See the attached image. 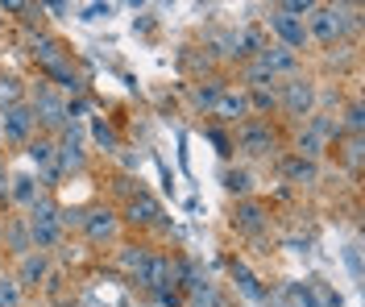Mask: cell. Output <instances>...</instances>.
<instances>
[{"label":"cell","instance_id":"obj_1","mask_svg":"<svg viewBox=\"0 0 365 307\" xmlns=\"http://www.w3.org/2000/svg\"><path fill=\"white\" fill-rule=\"evenodd\" d=\"M307 42H319V46H336L349 29H357V9H336V4H316L312 17H307Z\"/></svg>","mask_w":365,"mask_h":307},{"label":"cell","instance_id":"obj_2","mask_svg":"<svg viewBox=\"0 0 365 307\" xmlns=\"http://www.w3.org/2000/svg\"><path fill=\"white\" fill-rule=\"evenodd\" d=\"M58 212H63V208H58V199H54L50 191H46L42 199H38V204H34V208L25 212L29 245H34L38 254H50V249H54V245L63 241V220H58Z\"/></svg>","mask_w":365,"mask_h":307},{"label":"cell","instance_id":"obj_3","mask_svg":"<svg viewBox=\"0 0 365 307\" xmlns=\"http://www.w3.org/2000/svg\"><path fill=\"white\" fill-rule=\"evenodd\" d=\"M25 104H29V113L38 117V133H58V129H67V100L54 92L46 79H38V83H29L25 88Z\"/></svg>","mask_w":365,"mask_h":307},{"label":"cell","instance_id":"obj_4","mask_svg":"<svg viewBox=\"0 0 365 307\" xmlns=\"http://www.w3.org/2000/svg\"><path fill=\"white\" fill-rule=\"evenodd\" d=\"M344 133H341V120L336 117H328V113H312V117L303 120V129H299V158H312V162H316L319 154H324V150H328V145L332 142H341Z\"/></svg>","mask_w":365,"mask_h":307},{"label":"cell","instance_id":"obj_5","mask_svg":"<svg viewBox=\"0 0 365 307\" xmlns=\"http://www.w3.org/2000/svg\"><path fill=\"white\" fill-rule=\"evenodd\" d=\"M278 108L291 120H307L316 113V79H307V75L282 79V83H278Z\"/></svg>","mask_w":365,"mask_h":307},{"label":"cell","instance_id":"obj_6","mask_svg":"<svg viewBox=\"0 0 365 307\" xmlns=\"http://www.w3.org/2000/svg\"><path fill=\"white\" fill-rule=\"evenodd\" d=\"M38 137V117L29 113V104H9L0 108V142L4 145H29Z\"/></svg>","mask_w":365,"mask_h":307},{"label":"cell","instance_id":"obj_7","mask_svg":"<svg viewBox=\"0 0 365 307\" xmlns=\"http://www.w3.org/2000/svg\"><path fill=\"white\" fill-rule=\"evenodd\" d=\"M54 154H58V170L63 175H79L88 166V142H83V129L67 120V129L54 133Z\"/></svg>","mask_w":365,"mask_h":307},{"label":"cell","instance_id":"obj_8","mask_svg":"<svg viewBox=\"0 0 365 307\" xmlns=\"http://www.w3.org/2000/svg\"><path fill=\"white\" fill-rule=\"evenodd\" d=\"M237 145L250 158H270L274 150H278V129H274L270 120L250 117V120H241V129H237Z\"/></svg>","mask_w":365,"mask_h":307},{"label":"cell","instance_id":"obj_9","mask_svg":"<svg viewBox=\"0 0 365 307\" xmlns=\"http://www.w3.org/2000/svg\"><path fill=\"white\" fill-rule=\"evenodd\" d=\"M38 71H42V79H46V83H50L58 95H71V100H75V95L88 92V75L71 63V54L54 58V63H46V67H38Z\"/></svg>","mask_w":365,"mask_h":307},{"label":"cell","instance_id":"obj_10","mask_svg":"<svg viewBox=\"0 0 365 307\" xmlns=\"http://www.w3.org/2000/svg\"><path fill=\"white\" fill-rule=\"evenodd\" d=\"M25 154H29V162L38 166V183L46 191L58 187V179H63V170H58V154H54V137L50 133H38L34 142L25 145Z\"/></svg>","mask_w":365,"mask_h":307},{"label":"cell","instance_id":"obj_11","mask_svg":"<svg viewBox=\"0 0 365 307\" xmlns=\"http://www.w3.org/2000/svg\"><path fill=\"white\" fill-rule=\"evenodd\" d=\"M266 25H270V33L278 38V46H287V50H303L307 46V25L299 21V17H291V13H282L278 4L270 9V17H266Z\"/></svg>","mask_w":365,"mask_h":307},{"label":"cell","instance_id":"obj_12","mask_svg":"<svg viewBox=\"0 0 365 307\" xmlns=\"http://www.w3.org/2000/svg\"><path fill=\"white\" fill-rule=\"evenodd\" d=\"M79 229H83V236H88L91 245H104V241H116L120 220H116L113 208H88V212L79 216Z\"/></svg>","mask_w":365,"mask_h":307},{"label":"cell","instance_id":"obj_13","mask_svg":"<svg viewBox=\"0 0 365 307\" xmlns=\"http://www.w3.org/2000/svg\"><path fill=\"white\" fill-rule=\"evenodd\" d=\"M125 216H129V224H137V229H154V224H162V216L166 212H162V204L150 195V191H133Z\"/></svg>","mask_w":365,"mask_h":307},{"label":"cell","instance_id":"obj_14","mask_svg":"<svg viewBox=\"0 0 365 307\" xmlns=\"http://www.w3.org/2000/svg\"><path fill=\"white\" fill-rule=\"evenodd\" d=\"M257 63H262L274 79H278V75H287V79L299 75V54L295 50H287V46H278V42H266V46L257 50Z\"/></svg>","mask_w":365,"mask_h":307},{"label":"cell","instance_id":"obj_15","mask_svg":"<svg viewBox=\"0 0 365 307\" xmlns=\"http://www.w3.org/2000/svg\"><path fill=\"white\" fill-rule=\"evenodd\" d=\"M42 195H46V187L38 183V175H29V170H21V175H9V204H21L25 212H29Z\"/></svg>","mask_w":365,"mask_h":307},{"label":"cell","instance_id":"obj_16","mask_svg":"<svg viewBox=\"0 0 365 307\" xmlns=\"http://www.w3.org/2000/svg\"><path fill=\"white\" fill-rule=\"evenodd\" d=\"M232 229L241 236H257L266 229V208H262L257 199H241V204L232 208Z\"/></svg>","mask_w":365,"mask_h":307},{"label":"cell","instance_id":"obj_17","mask_svg":"<svg viewBox=\"0 0 365 307\" xmlns=\"http://www.w3.org/2000/svg\"><path fill=\"white\" fill-rule=\"evenodd\" d=\"M228 270H232V283H237V291H241V295H245L250 303H266V299H270V291L257 283V274H253L245 261L232 258V261H228Z\"/></svg>","mask_w":365,"mask_h":307},{"label":"cell","instance_id":"obj_18","mask_svg":"<svg viewBox=\"0 0 365 307\" xmlns=\"http://www.w3.org/2000/svg\"><path fill=\"white\" fill-rule=\"evenodd\" d=\"M278 175L287 179V183H319V166L312 158H299V154H287L282 162H278Z\"/></svg>","mask_w":365,"mask_h":307},{"label":"cell","instance_id":"obj_19","mask_svg":"<svg viewBox=\"0 0 365 307\" xmlns=\"http://www.w3.org/2000/svg\"><path fill=\"white\" fill-rule=\"evenodd\" d=\"M216 117L220 120H250V95L241 88H225L216 100Z\"/></svg>","mask_w":365,"mask_h":307},{"label":"cell","instance_id":"obj_20","mask_svg":"<svg viewBox=\"0 0 365 307\" xmlns=\"http://www.w3.org/2000/svg\"><path fill=\"white\" fill-rule=\"evenodd\" d=\"M4 249L13 258H25L34 245H29V229H25V216H9L4 220Z\"/></svg>","mask_w":365,"mask_h":307},{"label":"cell","instance_id":"obj_21","mask_svg":"<svg viewBox=\"0 0 365 307\" xmlns=\"http://www.w3.org/2000/svg\"><path fill=\"white\" fill-rule=\"evenodd\" d=\"M29 54H34V63H38V67H46V63L63 58L67 46H63L58 38H50V33H29Z\"/></svg>","mask_w":365,"mask_h":307},{"label":"cell","instance_id":"obj_22","mask_svg":"<svg viewBox=\"0 0 365 307\" xmlns=\"http://www.w3.org/2000/svg\"><path fill=\"white\" fill-rule=\"evenodd\" d=\"M220 183H225V191L241 195V199H250V191H253L250 170H241V166H225V170H220Z\"/></svg>","mask_w":365,"mask_h":307},{"label":"cell","instance_id":"obj_23","mask_svg":"<svg viewBox=\"0 0 365 307\" xmlns=\"http://www.w3.org/2000/svg\"><path fill=\"white\" fill-rule=\"evenodd\" d=\"M225 88H228V83H220V79H204V83H195V92H191L195 108L216 113V100H220V92H225Z\"/></svg>","mask_w":365,"mask_h":307},{"label":"cell","instance_id":"obj_24","mask_svg":"<svg viewBox=\"0 0 365 307\" xmlns=\"http://www.w3.org/2000/svg\"><path fill=\"white\" fill-rule=\"evenodd\" d=\"M150 254H154V249H145V245H125V249H120V266H125L133 279H141L145 266H150Z\"/></svg>","mask_w":365,"mask_h":307},{"label":"cell","instance_id":"obj_25","mask_svg":"<svg viewBox=\"0 0 365 307\" xmlns=\"http://www.w3.org/2000/svg\"><path fill=\"white\" fill-rule=\"evenodd\" d=\"M91 142L100 145L104 154H116L120 150V133H116L108 120H91Z\"/></svg>","mask_w":365,"mask_h":307},{"label":"cell","instance_id":"obj_26","mask_svg":"<svg viewBox=\"0 0 365 307\" xmlns=\"http://www.w3.org/2000/svg\"><path fill=\"white\" fill-rule=\"evenodd\" d=\"M42 279H46V254H25L21 258V279H17V283L34 286V283H42Z\"/></svg>","mask_w":365,"mask_h":307},{"label":"cell","instance_id":"obj_27","mask_svg":"<svg viewBox=\"0 0 365 307\" xmlns=\"http://www.w3.org/2000/svg\"><path fill=\"white\" fill-rule=\"evenodd\" d=\"M25 100V83H21V75H0V108H9V104H21Z\"/></svg>","mask_w":365,"mask_h":307},{"label":"cell","instance_id":"obj_28","mask_svg":"<svg viewBox=\"0 0 365 307\" xmlns=\"http://www.w3.org/2000/svg\"><path fill=\"white\" fill-rule=\"evenodd\" d=\"M245 95H250V113H274L278 108V88H257V92Z\"/></svg>","mask_w":365,"mask_h":307},{"label":"cell","instance_id":"obj_29","mask_svg":"<svg viewBox=\"0 0 365 307\" xmlns=\"http://www.w3.org/2000/svg\"><path fill=\"white\" fill-rule=\"evenodd\" d=\"M349 129V137H361V129H365V108L353 100L349 108H344V120H341V133Z\"/></svg>","mask_w":365,"mask_h":307},{"label":"cell","instance_id":"obj_30","mask_svg":"<svg viewBox=\"0 0 365 307\" xmlns=\"http://www.w3.org/2000/svg\"><path fill=\"white\" fill-rule=\"evenodd\" d=\"M0 307H21V283L17 279H0Z\"/></svg>","mask_w":365,"mask_h":307},{"label":"cell","instance_id":"obj_31","mask_svg":"<svg viewBox=\"0 0 365 307\" xmlns=\"http://www.w3.org/2000/svg\"><path fill=\"white\" fill-rule=\"evenodd\" d=\"M278 9H282V13H291V17H299V21H303V17H312V9H316V4H312V0H287V4H278Z\"/></svg>","mask_w":365,"mask_h":307},{"label":"cell","instance_id":"obj_32","mask_svg":"<svg viewBox=\"0 0 365 307\" xmlns=\"http://www.w3.org/2000/svg\"><path fill=\"white\" fill-rule=\"evenodd\" d=\"M204 137L216 145V150H220V158H228V154H232V142H228V137L220 133V129H216V125H212V129H204Z\"/></svg>","mask_w":365,"mask_h":307},{"label":"cell","instance_id":"obj_33","mask_svg":"<svg viewBox=\"0 0 365 307\" xmlns=\"http://www.w3.org/2000/svg\"><path fill=\"white\" fill-rule=\"evenodd\" d=\"M341 158L353 166V170H357V166H361V137H349V142H344V154H341Z\"/></svg>","mask_w":365,"mask_h":307},{"label":"cell","instance_id":"obj_34","mask_svg":"<svg viewBox=\"0 0 365 307\" xmlns=\"http://www.w3.org/2000/svg\"><path fill=\"white\" fill-rule=\"evenodd\" d=\"M113 13V4H88L83 9V21H100V17H108Z\"/></svg>","mask_w":365,"mask_h":307},{"label":"cell","instance_id":"obj_35","mask_svg":"<svg viewBox=\"0 0 365 307\" xmlns=\"http://www.w3.org/2000/svg\"><path fill=\"white\" fill-rule=\"evenodd\" d=\"M0 204H9V158L0 154Z\"/></svg>","mask_w":365,"mask_h":307},{"label":"cell","instance_id":"obj_36","mask_svg":"<svg viewBox=\"0 0 365 307\" xmlns=\"http://www.w3.org/2000/svg\"><path fill=\"white\" fill-rule=\"evenodd\" d=\"M0 25H4V13H0Z\"/></svg>","mask_w":365,"mask_h":307},{"label":"cell","instance_id":"obj_37","mask_svg":"<svg viewBox=\"0 0 365 307\" xmlns=\"http://www.w3.org/2000/svg\"><path fill=\"white\" fill-rule=\"evenodd\" d=\"M220 307H228V303H220Z\"/></svg>","mask_w":365,"mask_h":307}]
</instances>
